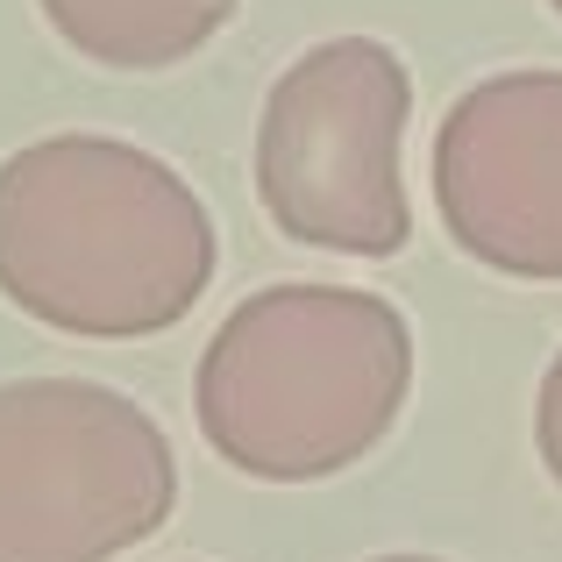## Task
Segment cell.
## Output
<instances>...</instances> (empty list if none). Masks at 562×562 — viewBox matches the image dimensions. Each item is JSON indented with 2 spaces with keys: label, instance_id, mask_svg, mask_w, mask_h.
Listing matches in <instances>:
<instances>
[{
  "label": "cell",
  "instance_id": "cell-1",
  "mask_svg": "<svg viewBox=\"0 0 562 562\" xmlns=\"http://www.w3.org/2000/svg\"><path fill=\"white\" fill-rule=\"evenodd\" d=\"M214 214L157 150L43 136L0 165V300L79 342L179 328L214 285Z\"/></svg>",
  "mask_w": 562,
  "mask_h": 562
},
{
  "label": "cell",
  "instance_id": "cell-2",
  "mask_svg": "<svg viewBox=\"0 0 562 562\" xmlns=\"http://www.w3.org/2000/svg\"><path fill=\"white\" fill-rule=\"evenodd\" d=\"M413 392V328L357 285L249 292L192 371L206 449L257 484H321L357 470Z\"/></svg>",
  "mask_w": 562,
  "mask_h": 562
},
{
  "label": "cell",
  "instance_id": "cell-3",
  "mask_svg": "<svg viewBox=\"0 0 562 562\" xmlns=\"http://www.w3.org/2000/svg\"><path fill=\"white\" fill-rule=\"evenodd\" d=\"M413 71L378 36H328L278 71L257 122V200L285 243L335 257H398L413 243L406 200Z\"/></svg>",
  "mask_w": 562,
  "mask_h": 562
},
{
  "label": "cell",
  "instance_id": "cell-4",
  "mask_svg": "<svg viewBox=\"0 0 562 562\" xmlns=\"http://www.w3.org/2000/svg\"><path fill=\"white\" fill-rule=\"evenodd\" d=\"M179 506V456L93 378L0 384V562H114Z\"/></svg>",
  "mask_w": 562,
  "mask_h": 562
},
{
  "label": "cell",
  "instance_id": "cell-5",
  "mask_svg": "<svg viewBox=\"0 0 562 562\" xmlns=\"http://www.w3.org/2000/svg\"><path fill=\"white\" fill-rule=\"evenodd\" d=\"M435 206L470 263L562 285V71H498L441 114Z\"/></svg>",
  "mask_w": 562,
  "mask_h": 562
},
{
  "label": "cell",
  "instance_id": "cell-6",
  "mask_svg": "<svg viewBox=\"0 0 562 562\" xmlns=\"http://www.w3.org/2000/svg\"><path fill=\"white\" fill-rule=\"evenodd\" d=\"M43 22L108 71H165L228 29L235 0H36Z\"/></svg>",
  "mask_w": 562,
  "mask_h": 562
},
{
  "label": "cell",
  "instance_id": "cell-7",
  "mask_svg": "<svg viewBox=\"0 0 562 562\" xmlns=\"http://www.w3.org/2000/svg\"><path fill=\"white\" fill-rule=\"evenodd\" d=\"M535 449L549 463V477L562 484V349H555L549 378H541V398H535Z\"/></svg>",
  "mask_w": 562,
  "mask_h": 562
},
{
  "label": "cell",
  "instance_id": "cell-8",
  "mask_svg": "<svg viewBox=\"0 0 562 562\" xmlns=\"http://www.w3.org/2000/svg\"><path fill=\"white\" fill-rule=\"evenodd\" d=\"M371 562H441V555H371Z\"/></svg>",
  "mask_w": 562,
  "mask_h": 562
},
{
  "label": "cell",
  "instance_id": "cell-9",
  "mask_svg": "<svg viewBox=\"0 0 562 562\" xmlns=\"http://www.w3.org/2000/svg\"><path fill=\"white\" fill-rule=\"evenodd\" d=\"M549 8H555V14H562V0H549Z\"/></svg>",
  "mask_w": 562,
  "mask_h": 562
}]
</instances>
